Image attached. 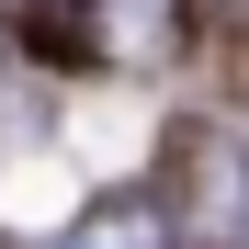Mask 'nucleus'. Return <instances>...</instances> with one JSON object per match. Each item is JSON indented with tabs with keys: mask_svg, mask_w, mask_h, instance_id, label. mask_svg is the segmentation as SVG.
Listing matches in <instances>:
<instances>
[{
	"mask_svg": "<svg viewBox=\"0 0 249 249\" xmlns=\"http://www.w3.org/2000/svg\"><path fill=\"white\" fill-rule=\"evenodd\" d=\"M68 249H170V215L159 204H102V215H79Z\"/></svg>",
	"mask_w": 249,
	"mask_h": 249,
	"instance_id": "f257e3e1",
	"label": "nucleus"
}]
</instances>
